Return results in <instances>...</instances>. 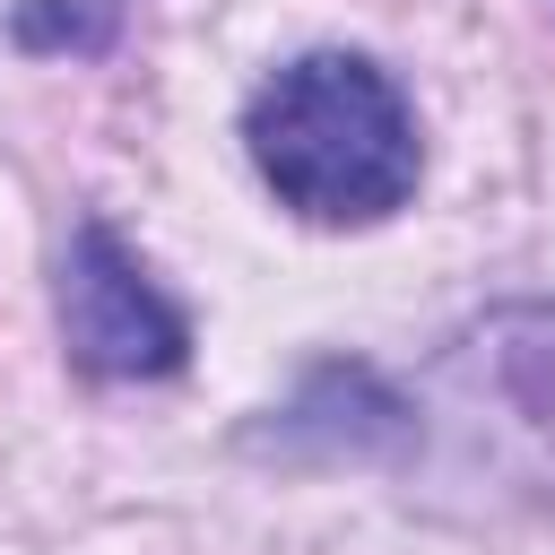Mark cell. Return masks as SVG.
Returning a JSON list of instances; mask_svg holds the SVG:
<instances>
[{
  "mask_svg": "<svg viewBox=\"0 0 555 555\" xmlns=\"http://www.w3.org/2000/svg\"><path fill=\"white\" fill-rule=\"evenodd\" d=\"M61 347L95 382H156V373H182L191 356L182 304H165L156 278L130 260V243L95 217L61 251Z\"/></svg>",
  "mask_w": 555,
  "mask_h": 555,
  "instance_id": "7a4b0ae2",
  "label": "cell"
},
{
  "mask_svg": "<svg viewBox=\"0 0 555 555\" xmlns=\"http://www.w3.org/2000/svg\"><path fill=\"white\" fill-rule=\"evenodd\" d=\"M260 182L312 225H382L416 191V113L364 52H304L243 104Z\"/></svg>",
  "mask_w": 555,
  "mask_h": 555,
  "instance_id": "6da1fadb",
  "label": "cell"
},
{
  "mask_svg": "<svg viewBox=\"0 0 555 555\" xmlns=\"http://www.w3.org/2000/svg\"><path fill=\"white\" fill-rule=\"evenodd\" d=\"M17 43H104V26H78V9H61V0H26L17 9Z\"/></svg>",
  "mask_w": 555,
  "mask_h": 555,
  "instance_id": "277c9868",
  "label": "cell"
},
{
  "mask_svg": "<svg viewBox=\"0 0 555 555\" xmlns=\"http://www.w3.org/2000/svg\"><path fill=\"white\" fill-rule=\"evenodd\" d=\"M442 382L468 390L494 442H512L538 477H555V312H494L451 347Z\"/></svg>",
  "mask_w": 555,
  "mask_h": 555,
  "instance_id": "3957f363",
  "label": "cell"
}]
</instances>
